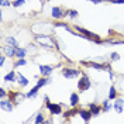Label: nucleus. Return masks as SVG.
Returning <instances> with one entry per match:
<instances>
[{
  "label": "nucleus",
  "instance_id": "nucleus-15",
  "mask_svg": "<svg viewBox=\"0 0 124 124\" xmlns=\"http://www.w3.org/2000/svg\"><path fill=\"white\" fill-rule=\"evenodd\" d=\"M89 108H90V111H92V114L93 116H97L99 113H100V107L97 106V104H89Z\"/></svg>",
  "mask_w": 124,
  "mask_h": 124
},
{
  "label": "nucleus",
  "instance_id": "nucleus-14",
  "mask_svg": "<svg viewBox=\"0 0 124 124\" xmlns=\"http://www.w3.org/2000/svg\"><path fill=\"white\" fill-rule=\"evenodd\" d=\"M78 103H79V96H78V93H72L70 94V106H78Z\"/></svg>",
  "mask_w": 124,
  "mask_h": 124
},
{
  "label": "nucleus",
  "instance_id": "nucleus-26",
  "mask_svg": "<svg viewBox=\"0 0 124 124\" xmlns=\"http://www.w3.org/2000/svg\"><path fill=\"white\" fill-rule=\"evenodd\" d=\"M27 63V61L24 59V58H20L18 61H17V63H16V66H23V65H25Z\"/></svg>",
  "mask_w": 124,
  "mask_h": 124
},
{
  "label": "nucleus",
  "instance_id": "nucleus-34",
  "mask_svg": "<svg viewBox=\"0 0 124 124\" xmlns=\"http://www.w3.org/2000/svg\"><path fill=\"white\" fill-rule=\"evenodd\" d=\"M104 1H111V3H116V0H104Z\"/></svg>",
  "mask_w": 124,
  "mask_h": 124
},
{
  "label": "nucleus",
  "instance_id": "nucleus-19",
  "mask_svg": "<svg viewBox=\"0 0 124 124\" xmlns=\"http://www.w3.org/2000/svg\"><path fill=\"white\" fill-rule=\"evenodd\" d=\"M14 79H16L14 72H10V73H7V75L4 76V80H6V82H14Z\"/></svg>",
  "mask_w": 124,
  "mask_h": 124
},
{
  "label": "nucleus",
  "instance_id": "nucleus-22",
  "mask_svg": "<svg viewBox=\"0 0 124 124\" xmlns=\"http://www.w3.org/2000/svg\"><path fill=\"white\" fill-rule=\"evenodd\" d=\"M110 107H111V103H110L108 100L103 101V110H104V111H108V110H110Z\"/></svg>",
  "mask_w": 124,
  "mask_h": 124
},
{
  "label": "nucleus",
  "instance_id": "nucleus-35",
  "mask_svg": "<svg viewBox=\"0 0 124 124\" xmlns=\"http://www.w3.org/2000/svg\"><path fill=\"white\" fill-rule=\"evenodd\" d=\"M39 1H41V3H44V1H45V0H39Z\"/></svg>",
  "mask_w": 124,
  "mask_h": 124
},
{
  "label": "nucleus",
  "instance_id": "nucleus-2",
  "mask_svg": "<svg viewBox=\"0 0 124 124\" xmlns=\"http://www.w3.org/2000/svg\"><path fill=\"white\" fill-rule=\"evenodd\" d=\"M76 28V31H79V32H82V34H85V38H89V39H93L94 42H97V44H101V39L99 35H96V34H93V32H90V31L85 30V28H82V27H75Z\"/></svg>",
  "mask_w": 124,
  "mask_h": 124
},
{
  "label": "nucleus",
  "instance_id": "nucleus-8",
  "mask_svg": "<svg viewBox=\"0 0 124 124\" xmlns=\"http://www.w3.org/2000/svg\"><path fill=\"white\" fill-rule=\"evenodd\" d=\"M114 110H116L118 114H121L124 110V100L123 99H116L114 101Z\"/></svg>",
  "mask_w": 124,
  "mask_h": 124
},
{
  "label": "nucleus",
  "instance_id": "nucleus-21",
  "mask_svg": "<svg viewBox=\"0 0 124 124\" xmlns=\"http://www.w3.org/2000/svg\"><path fill=\"white\" fill-rule=\"evenodd\" d=\"M37 92H38V87L35 86V87H32L30 92L27 93V97H35L37 96Z\"/></svg>",
  "mask_w": 124,
  "mask_h": 124
},
{
  "label": "nucleus",
  "instance_id": "nucleus-7",
  "mask_svg": "<svg viewBox=\"0 0 124 124\" xmlns=\"http://www.w3.org/2000/svg\"><path fill=\"white\" fill-rule=\"evenodd\" d=\"M3 52H4V54L7 55L8 58H11V56H14L16 52H17V46L11 45V44H8V45L3 46Z\"/></svg>",
  "mask_w": 124,
  "mask_h": 124
},
{
  "label": "nucleus",
  "instance_id": "nucleus-4",
  "mask_svg": "<svg viewBox=\"0 0 124 124\" xmlns=\"http://www.w3.org/2000/svg\"><path fill=\"white\" fill-rule=\"evenodd\" d=\"M80 73L79 69H72V68H65L62 69V75L66 78V79H73V78H78Z\"/></svg>",
  "mask_w": 124,
  "mask_h": 124
},
{
  "label": "nucleus",
  "instance_id": "nucleus-18",
  "mask_svg": "<svg viewBox=\"0 0 124 124\" xmlns=\"http://www.w3.org/2000/svg\"><path fill=\"white\" fill-rule=\"evenodd\" d=\"M46 83H49V79H45V78H42V79H39L38 82H37V87H38V89H41V87H42V86H45Z\"/></svg>",
  "mask_w": 124,
  "mask_h": 124
},
{
  "label": "nucleus",
  "instance_id": "nucleus-17",
  "mask_svg": "<svg viewBox=\"0 0 124 124\" xmlns=\"http://www.w3.org/2000/svg\"><path fill=\"white\" fill-rule=\"evenodd\" d=\"M25 54H27V51H25L24 48L17 46V52H16V56H17V58H25Z\"/></svg>",
  "mask_w": 124,
  "mask_h": 124
},
{
  "label": "nucleus",
  "instance_id": "nucleus-9",
  "mask_svg": "<svg viewBox=\"0 0 124 124\" xmlns=\"http://www.w3.org/2000/svg\"><path fill=\"white\" fill-rule=\"evenodd\" d=\"M8 97H10V100L13 101V103H18V101H21V100H23V99L25 97V96H24L23 93L17 92V93H11V94H10Z\"/></svg>",
  "mask_w": 124,
  "mask_h": 124
},
{
  "label": "nucleus",
  "instance_id": "nucleus-5",
  "mask_svg": "<svg viewBox=\"0 0 124 124\" xmlns=\"http://www.w3.org/2000/svg\"><path fill=\"white\" fill-rule=\"evenodd\" d=\"M83 65H87V66H90V68H94V69L97 70H107V72H111L110 69V66H108L107 63H94V62H83Z\"/></svg>",
  "mask_w": 124,
  "mask_h": 124
},
{
  "label": "nucleus",
  "instance_id": "nucleus-31",
  "mask_svg": "<svg viewBox=\"0 0 124 124\" xmlns=\"http://www.w3.org/2000/svg\"><path fill=\"white\" fill-rule=\"evenodd\" d=\"M4 61H6V56H1V58H0V65H1V66L4 65Z\"/></svg>",
  "mask_w": 124,
  "mask_h": 124
},
{
  "label": "nucleus",
  "instance_id": "nucleus-20",
  "mask_svg": "<svg viewBox=\"0 0 124 124\" xmlns=\"http://www.w3.org/2000/svg\"><path fill=\"white\" fill-rule=\"evenodd\" d=\"M116 94H117V92H116V89L111 86L110 87V90H108V99L110 100H113V99H116Z\"/></svg>",
  "mask_w": 124,
  "mask_h": 124
},
{
  "label": "nucleus",
  "instance_id": "nucleus-16",
  "mask_svg": "<svg viewBox=\"0 0 124 124\" xmlns=\"http://www.w3.org/2000/svg\"><path fill=\"white\" fill-rule=\"evenodd\" d=\"M17 79H18V83H20L21 86H27V85H28V79H27L25 76H23L21 73H18V75H17Z\"/></svg>",
  "mask_w": 124,
  "mask_h": 124
},
{
  "label": "nucleus",
  "instance_id": "nucleus-6",
  "mask_svg": "<svg viewBox=\"0 0 124 124\" xmlns=\"http://www.w3.org/2000/svg\"><path fill=\"white\" fill-rule=\"evenodd\" d=\"M45 100H46V107L49 108L51 114H61V111H62L61 104H54V103H49L48 97H45Z\"/></svg>",
  "mask_w": 124,
  "mask_h": 124
},
{
  "label": "nucleus",
  "instance_id": "nucleus-27",
  "mask_svg": "<svg viewBox=\"0 0 124 124\" xmlns=\"http://www.w3.org/2000/svg\"><path fill=\"white\" fill-rule=\"evenodd\" d=\"M68 14H69L70 18H75V17H78V11H76V10H69V11H68Z\"/></svg>",
  "mask_w": 124,
  "mask_h": 124
},
{
  "label": "nucleus",
  "instance_id": "nucleus-23",
  "mask_svg": "<svg viewBox=\"0 0 124 124\" xmlns=\"http://www.w3.org/2000/svg\"><path fill=\"white\" fill-rule=\"evenodd\" d=\"M6 41H7L8 44H11V45L18 46V42H17V41H16L14 38H13V37H7V38H6Z\"/></svg>",
  "mask_w": 124,
  "mask_h": 124
},
{
  "label": "nucleus",
  "instance_id": "nucleus-30",
  "mask_svg": "<svg viewBox=\"0 0 124 124\" xmlns=\"http://www.w3.org/2000/svg\"><path fill=\"white\" fill-rule=\"evenodd\" d=\"M0 97H1V99L6 97V90H4V89H0Z\"/></svg>",
  "mask_w": 124,
  "mask_h": 124
},
{
  "label": "nucleus",
  "instance_id": "nucleus-32",
  "mask_svg": "<svg viewBox=\"0 0 124 124\" xmlns=\"http://www.w3.org/2000/svg\"><path fill=\"white\" fill-rule=\"evenodd\" d=\"M89 1H92L94 4H97V3H101V1H104V0H89Z\"/></svg>",
  "mask_w": 124,
  "mask_h": 124
},
{
  "label": "nucleus",
  "instance_id": "nucleus-28",
  "mask_svg": "<svg viewBox=\"0 0 124 124\" xmlns=\"http://www.w3.org/2000/svg\"><path fill=\"white\" fill-rule=\"evenodd\" d=\"M110 58H111V61H118L120 59V55L117 54V52H113V54L110 55Z\"/></svg>",
  "mask_w": 124,
  "mask_h": 124
},
{
  "label": "nucleus",
  "instance_id": "nucleus-13",
  "mask_svg": "<svg viewBox=\"0 0 124 124\" xmlns=\"http://www.w3.org/2000/svg\"><path fill=\"white\" fill-rule=\"evenodd\" d=\"M79 116L82 117L85 121H89L90 117H92V111H90V110H89V111H86V110H80V111H79Z\"/></svg>",
  "mask_w": 124,
  "mask_h": 124
},
{
  "label": "nucleus",
  "instance_id": "nucleus-29",
  "mask_svg": "<svg viewBox=\"0 0 124 124\" xmlns=\"http://www.w3.org/2000/svg\"><path fill=\"white\" fill-rule=\"evenodd\" d=\"M0 4H1L3 7H6V6H10V0H0Z\"/></svg>",
  "mask_w": 124,
  "mask_h": 124
},
{
  "label": "nucleus",
  "instance_id": "nucleus-10",
  "mask_svg": "<svg viewBox=\"0 0 124 124\" xmlns=\"http://www.w3.org/2000/svg\"><path fill=\"white\" fill-rule=\"evenodd\" d=\"M39 72L42 76H49L52 73V66H48V65H41L39 66Z\"/></svg>",
  "mask_w": 124,
  "mask_h": 124
},
{
  "label": "nucleus",
  "instance_id": "nucleus-3",
  "mask_svg": "<svg viewBox=\"0 0 124 124\" xmlns=\"http://www.w3.org/2000/svg\"><path fill=\"white\" fill-rule=\"evenodd\" d=\"M90 79L86 76V75H83V76L80 78V80L78 82V89L80 90V92H85V90H87L89 87H90Z\"/></svg>",
  "mask_w": 124,
  "mask_h": 124
},
{
  "label": "nucleus",
  "instance_id": "nucleus-1",
  "mask_svg": "<svg viewBox=\"0 0 124 124\" xmlns=\"http://www.w3.org/2000/svg\"><path fill=\"white\" fill-rule=\"evenodd\" d=\"M35 41L38 44H41L42 46H46V48H55L56 46V42L51 35H42V34L35 35Z\"/></svg>",
  "mask_w": 124,
  "mask_h": 124
},
{
  "label": "nucleus",
  "instance_id": "nucleus-12",
  "mask_svg": "<svg viewBox=\"0 0 124 124\" xmlns=\"http://www.w3.org/2000/svg\"><path fill=\"white\" fill-rule=\"evenodd\" d=\"M11 103H13L11 100H1L0 101V107L3 108V110L11 111V110H13V104H11Z\"/></svg>",
  "mask_w": 124,
  "mask_h": 124
},
{
  "label": "nucleus",
  "instance_id": "nucleus-11",
  "mask_svg": "<svg viewBox=\"0 0 124 124\" xmlns=\"http://www.w3.org/2000/svg\"><path fill=\"white\" fill-rule=\"evenodd\" d=\"M66 14L68 13H63L59 7H52V17L54 18H62V17H65Z\"/></svg>",
  "mask_w": 124,
  "mask_h": 124
},
{
  "label": "nucleus",
  "instance_id": "nucleus-33",
  "mask_svg": "<svg viewBox=\"0 0 124 124\" xmlns=\"http://www.w3.org/2000/svg\"><path fill=\"white\" fill-rule=\"evenodd\" d=\"M116 3H118V4H124V0H116Z\"/></svg>",
  "mask_w": 124,
  "mask_h": 124
},
{
  "label": "nucleus",
  "instance_id": "nucleus-25",
  "mask_svg": "<svg viewBox=\"0 0 124 124\" xmlns=\"http://www.w3.org/2000/svg\"><path fill=\"white\" fill-rule=\"evenodd\" d=\"M24 3H25V0H16V1H13V6L14 7H20V6H23Z\"/></svg>",
  "mask_w": 124,
  "mask_h": 124
},
{
  "label": "nucleus",
  "instance_id": "nucleus-24",
  "mask_svg": "<svg viewBox=\"0 0 124 124\" xmlns=\"http://www.w3.org/2000/svg\"><path fill=\"white\" fill-rule=\"evenodd\" d=\"M34 121H35L37 124H39V123H44V116H42L41 113H38V114H37V117H35V120H34Z\"/></svg>",
  "mask_w": 124,
  "mask_h": 124
}]
</instances>
